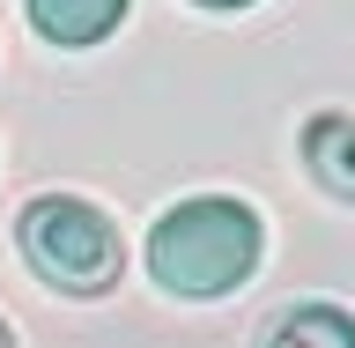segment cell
<instances>
[{
    "instance_id": "cell-6",
    "label": "cell",
    "mask_w": 355,
    "mask_h": 348,
    "mask_svg": "<svg viewBox=\"0 0 355 348\" xmlns=\"http://www.w3.org/2000/svg\"><path fill=\"white\" fill-rule=\"evenodd\" d=\"M193 8H215V15H237V8H259V0H193Z\"/></svg>"
},
{
    "instance_id": "cell-4",
    "label": "cell",
    "mask_w": 355,
    "mask_h": 348,
    "mask_svg": "<svg viewBox=\"0 0 355 348\" xmlns=\"http://www.w3.org/2000/svg\"><path fill=\"white\" fill-rule=\"evenodd\" d=\"M133 0H22V15L37 30L44 44H60V52H82V44H104L119 22H126Z\"/></svg>"
},
{
    "instance_id": "cell-2",
    "label": "cell",
    "mask_w": 355,
    "mask_h": 348,
    "mask_svg": "<svg viewBox=\"0 0 355 348\" xmlns=\"http://www.w3.org/2000/svg\"><path fill=\"white\" fill-rule=\"evenodd\" d=\"M15 252L44 289L60 297H111L126 274V238L119 222L82 193H37L15 215Z\"/></svg>"
},
{
    "instance_id": "cell-3",
    "label": "cell",
    "mask_w": 355,
    "mask_h": 348,
    "mask_svg": "<svg viewBox=\"0 0 355 348\" xmlns=\"http://www.w3.org/2000/svg\"><path fill=\"white\" fill-rule=\"evenodd\" d=\"M296 149H304V171L318 178V193L355 208V111H311Z\"/></svg>"
},
{
    "instance_id": "cell-7",
    "label": "cell",
    "mask_w": 355,
    "mask_h": 348,
    "mask_svg": "<svg viewBox=\"0 0 355 348\" xmlns=\"http://www.w3.org/2000/svg\"><path fill=\"white\" fill-rule=\"evenodd\" d=\"M8 341H15V326H8V319H0V348H8Z\"/></svg>"
},
{
    "instance_id": "cell-1",
    "label": "cell",
    "mask_w": 355,
    "mask_h": 348,
    "mask_svg": "<svg viewBox=\"0 0 355 348\" xmlns=\"http://www.w3.org/2000/svg\"><path fill=\"white\" fill-rule=\"evenodd\" d=\"M266 252L259 215L230 193H193L163 208L148 230V274L163 297H185V304H207V297H230L237 282H252V267Z\"/></svg>"
},
{
    "instance_id": "cell-5",
    "label": "cell",
    "mask_w": 355,
    "mask_h": 348,
    "mask_svg": "<svg viewBox=\"0 0 355 348\" xmlns=\"http://www.w3.org/2000/svg\"><path fill=\"white\" fill-rule=\"evenodd\" d=\"M266 341H326V348H355V311L333 304H296L266 319Z\"/></svg>"
}]
</instances>
